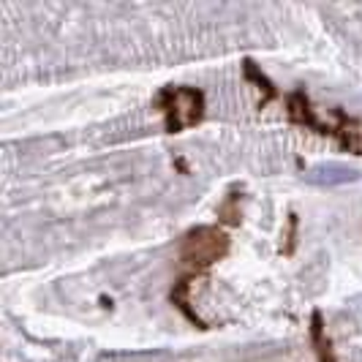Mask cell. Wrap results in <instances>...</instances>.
<instances>
[{"label":"cell","mask_w":362,"mask_h":362,"mask_svg":"<svg viewBox=\"0 0 362 362\" xmlns=\"http://www.w3.org/2000/svg\"><path fill=\"white\" fill-rule=\"evenodd\" d=\"M286 115L294 126H303L305 131H313L319 136H329L335 139L338 145L349 150L351 156H362V131L360 123L354 117H349L344 109H335V117H338V126H327L319 120L316 109L310 104L308 93L305 90H294L286 98Z\"/></svg>","instance_id":"6da1fadb"},{"label":"cell","mask_w":362,"mask_h":362,"mask_svg":"<svg viewBox=\"0 0 362 362\" xmlns=\"http://www.w3.org/2000/svg\"><path fill=\"white\" fill-rule=\"evenodd\" d=\"M229 248H232V240L221 226H213V223L194 226L180 240V262L188 267V275L197 278L213 264L223 262L229 256Z\"/></svg>","instance_id":"7a4b0ae2"},{"label":"cell","mask_w":362,"mask_h":362,"mask_svg":"<svg viewBox=\"0 0 362 362\" xmlns=\"http://www.w3.org/2000/svg\"><path fill=\"white\" fill-rule=\"evenodd\" d=\"M156 107L163 115V128L166 134H182L188 128L199 126L204 120V93L199 88H188V85H166L156 95Z\"/></svg>","instance_id":"3957f363"},{"label":"cell","mask_w":362,"mask_h":362,"mask_svg":"<svg viewBox=\"0 0 362 362\" xmlns=\"http://www.w3.org/2000/svg\"><path fill=\"white\" fill-rule=\"evenodd\" d=\"M310 346L316 351V360L319 362H338L335 357V349H332V341L327 335V325L322 310H313L310 313Z\"/></svg>","instance_id":"277c9868"},{"label":"cell","mask_w":362,"mask_h":362,"mask_svg":"<svg viewBox=\"0 0 362 362\" xmlns=\"http://www.w3.org/2000/svg\"><path fill=\"white\" fill-rule=\"evenodd\" d=\"M191 281H194V275H182V278H177V284L172 286V294H169V300H172V305L180 310L182 316L188 319V322H194V325L199 327V329H207V325L199 319V313L191 308Z\"/></svg>","instance_id":"5b68a950"},{"label":"cell","mask_w":362,"mask_h":362,"mask_svg":"<svg viewBox=\"0 0 362 362\" xmlns=\"http://www.w3.org/2000/svg\"><path fill=\"white\" fill-rule=\"evenodd\" d=\"M354 177H357V172L344 169V166H322V169H316V172H310L308 175L310 182H327V185H332V182L354 180Z\"/></svg>","instance_id":"8992f818"},{"label":"cell","mask_w":362,"mask_h":362,"mask_svg":"<svg viewBox=\"0 0 362 362\" xmlns=\"http://www.w3.org/2000/svg\"><path fill=\"white\" fill-rule=\"evenodd\" d=\"M243 71H245V79H251L256 88H259V90L267 93V101H272V98H278V95H281V93H278V88L272 85L270 79H267L264 74L256 69L254 60H245V63H243ZM267 101H264V107H267Z\"/></svg>","instance_id":"52a82bcc"},{"label":"cell","mask_w":362,"mask_h":362,"mask_svg":"<svg viewBox=\"0 0 362 362\" xmlns=\"http://www.w3.org/2000/svg\"><path fill=\"white\" fill-rule=\"evenodd\" d=\"M235 204H237V197H235V194H232V197L226 199V204H223V207L218 210V216H221V218H226L229 223H240V210H237Z\"/></svg>","instance_id":"ba28073f"}]
</instances>
